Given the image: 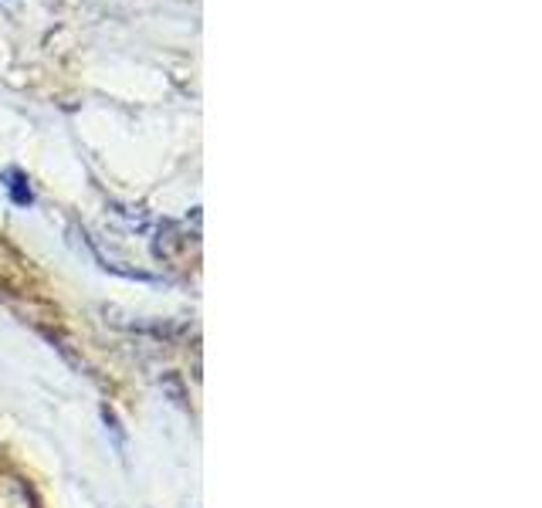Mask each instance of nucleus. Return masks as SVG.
<instances>
[{
  "label": "nucleus",
  "instance_id": "obj_1",
  "mask_svg": "<svg viewBox=\"0 0 542 508\" xmlns=\"http://www.w3.org/2000/svg\"><path fill=\"white\" fill-rule=\"evenodd\" d=\"M11 180H14V184H7V190H11V197H14V203H21V207H28V203L34 201V197H31V186H24V177H17V173H11Z\"/></svg>",
  "mask_w": 542,
  "mask_h": 508
}]
</instances>
